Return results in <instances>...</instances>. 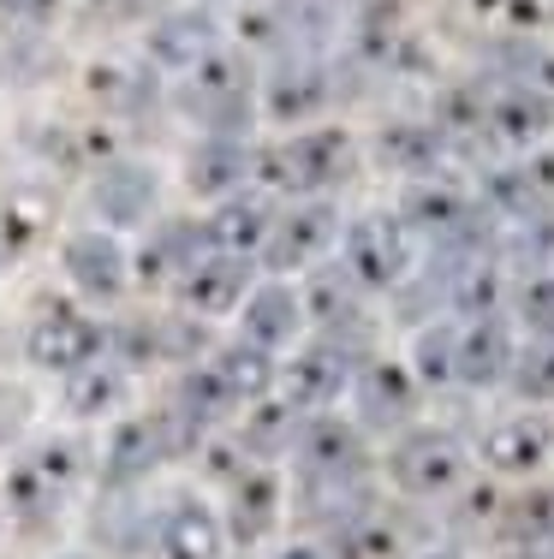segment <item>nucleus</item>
I'll list each match as a JSON object with an SVG mask.
<instances>
[{
  "mask_svg": "<svg viewBox=\"0 0 554 559\" xmlns=\"http://www.w3.org/2000/svg\"><path fill=\"white\" fill-rule=\"evenodd\" d=\"M352 173V138L346 131H298V138L250 150V191H269V203H310L328 197Z\"/></svg>",
  "mask_w": 554,
  "mask_h": 559,
  "instance_id": "nucleus-1",
  "label": "nucleus"
},
{
  "mask_svg": "<svg viewBox=\"0 0 554 559\" xmlns=\"http://www.w3.org/2000/svg\"><path fill=\"white\" fill-rule=\"evenodd\" d=\"M179 114L191 119L203 138H245L250 126V66L227 43L203 66L179 78Z\"/></svg>",
  "mask_w": 554,
  "mask_h": 559,
  "instance_id": "nucleus-2",
  "label": "nucleus"
},
{
  "mask_svg": "<svg viewBox=\"0 0 554 559\" xmlns=\"http://www.w3.org/2000/svg\"><path fill=\"white\" fill-rule=\"evenodd\" d=\"M412 257H417V238L405 233V221L388 215V209L346 221V233H340V269L352 274L358 292H393L412 274Z\"/></svg>",
  "mask_w": 554,
  "mask_h": 559,
  "instance_id": "nucleus-3",
  "label": "nucleus"
},
{
  "mask_svg": "<svg viewBox=\"0 0 554 559\" xmlns=\"http://www.w3.org/2000/svg\"><path fill=\"white\" fill-rule=\"evenodd\" d=\"M465 471H471V452H465L459 435H447V429H405L400 441H393V452H388L393 488L412 495V500L453 495V488L465 483Z\"/></svg>",
  "mask_w": 554,
  "mask_h": 559,
  "instance_id": "nucleus-4",
  "label": "nucleus"
},
{
  "mask_svg": "<svg viewBox=\"0 0 554 559\" xmlns=\"http://www.w3.org/2000/svg\"><path fill=\"white\" fill-rule=\"evenodd\" d=\"M340 233H346V221H340L334 203H322V197L293 203V209H281V215H274L269 245H262V262L274 269V280H286V274H298V269H316V262L340 245Z\"/></svg>",
  "mask_w": 554,
  "mask_h": 559,
  "instance_id": "nucleus-5",
  "label": "nucleus"
},
{
  "mask_svg": "<svg viewBox=\"0 0 554 559\" xmlns=\"http://www.w3.org/2000/svg\"><path fill=\"white\" fill-rule=\"evenodd\" d=\"M24 352H31V364H36V369H55V376H78V369L102 364V352H108V334H102V328L90 322L84 310H72V304H43V310L31 316Z\"/></svg>",
  "mask_w": 554,
  "mask_h": 559,
  "instance_id": "nucleus-6",
  "label": "nucleus"
},
{
  "mask_svg": "<svg viewBox=\"0 0 554 559\" xmlns=\"http://www.w3.org/2000/svg\"><path fill=\"white\" fill-rule=\"evenodd\" d=\"M60 269L78 286V298H90V304H120L131 292V250L108 226H78L60 245Z\"/></svg>",
  "mask_w": 554,
  "mask_h": 559,
  "instance_id": "nucleus-7",
  "label": "nucleus"
},
{
  "mask_svg": "<svg viewBox=\"0 0 554 559\" xmlns=\"http://www.w3.org/2000/svg\"><path fill=\"white\" fill-rule=\"evenodd\" d=\"M179 452H185L179 417L174 411H150V417H131V423L114 429L108 452H102V476L126 488V483H138V476L162 471L167 459H179Z\"/></svg>",
  "mask_w": 554,
  "mask_h": 559,
  "instance_id": "nucleus-8",
  "label": "nucleus"
},
{
  "mask_svg": "<svg viewBox=\"0 0 554 559\" xmlns=\"http://www.w3.org/2000/svg\"><path fill=\"white\" fill-rule=\"evenodd\" d=\"M155 203H162V173L150 162H114L90 179V209L108 233H143L155 221Z\"/></svg>",
  "mask_w": 554,
  "mask_h": 559,
  "instance_id": "nucleus-9",
  "label": "nucleus"
},
{
  "mask_svg": "<svg viewBox=\"0 0 554 559\" xmlns=\"http://www.w3.org/2000/svg\"><path fill=\"white\" fill-rule=\"evenodd\" d=\"M227 548V530L221 512L197 495H179L174 506L150 518V536H143V559H221Z\"/></svg>",
  "mask_w": 554,
  "mask_h": 559,
  "instance_id": "nucleus-10",
  "label": "nucleus"
},
{
  "mask_svg": "<svg viewBox=\"0 0 554 559\" xmlns=\"http://www.w3.org/2000/svg\"><path fill=\"white\" fill-rule=\"evenodd\" d=\"M352 357H346V345L340 340H316V345H298L293 357L281 364V399L293 411H328L334 399H346L352 393Z\"/></svg>",
  "mask_w": 554,
  "mask_h": 559,
  "instance_id": "nucleus-11",
  "label": "nucleus"
},
{
  "mask_svg": "<svg viewBox=\"0 0 554 559\" xmlns=\"http://www.w3.org/2000/svg\"><path fill=\"white\" fill-rule=\"evenodd\" d=\"M478 459L490 464L495 476L524 483V476H537L554 459V417L549 411H512V417L490 423L483 441H478Z\"/></svg>",
  "mask_w": 554,
  "mask_h": 559,
  "instance_id": "nucleus-12",
  "label": "nucleus"
},
{
  "mask_svg": "<svg viewBox=\"0 0 554 559\" xmlns=\"http://www.w3.org/2000/svg\"><path fill=\"white\" fill-rule=\"evenodd\" d=\"M78 476H84L78 441H43L36 452H24V459L12 464L7 495H12V506H24V512H55V506L78 488Z\"/></svg>",
  "mask_w": 554,
  "mask_h": 559,
  "instance_id": "nucleus-13",
  "label": "nucleus"
},
{
  "mask_svg": "<svg viewBox=\"0 0 554 559\" xmlns=\"http://www.w3.org/2000/svg\"><path fill=\"white\" fill-rule=\"evenodd\" d=\"M305 298H298L293 280H269V286H250V298L239 304V340L262 345L269 357L293 352L305 334Z\"/></svg>",
  "mask_w": 554,
  "mask_h": 559,
  "instance_id": "nucleus-14",
  "label": "nucleus"
},
{
  "mask_svg": "<svg viewBox=\"0 0 554 559\" xmlns=\"http://www.w3.org/2000/svg\"><path fill=\"white\" fill-rule=\"evenodd\" d=\"M209 257L203 221H162L155 233L138 238V257H131V286H179L197 262Z\"/></svg>",
  "mask_w": 554,
  "mask_h": 559,
  "instance_id": "nucleus-15",
  "label": "nucleus"
},
{
  "mask_svg": "<svg viewBox=\"0 0 554 559\" xmlns=\"http://www.w3.org/2000/svg\"><path fill=\"white\" fill-rule=\"evenodd\" d=\"M179 310H191L197 322H221V316H239V304L250 298V262L245 257H221L209 250L191 274L179 280Z\"/></svg>",
  "mask_w": 554,
  "mask_h": 559,
  "instance_id": "nucleus-16",
  "label": "nucleus"
},
{
  "mask_svg": "<svg viewBox=\"0 0 554 559\" xmlns=\"http://www.w3.org/2000/svg\"><path fill=\"white\" fill-rule=\"evenodd\" d=\"M298 447V464H305V476L316 483H346V476L364 471V429L358 423H340V417H310L305 429L293 435Z\"/></svg>",
  "mask_w": 554,
  "mask_h": 559,
  "instance_id": "nucleus-17",
  "label": "nucleus"
},
{
  "mask_svg": "<svg viewBox=\"0 0 554 559\" xmlns=\"http://www.w3.org/2000/svg\"><path fill=\"white\" fill-rule=\"evenodd\" d=\"M512 334H507V322L500 316H478L471 328H459V340H453V381L459 388H500L507 381V369H512Z\"/></svg>",
  "mask_w": 554,
  "mask_h": 559,
  "instance_id": "nucleus-18",
  "label": "nucleus"
},
{
  "mask_svg": "<svg viewBox=\"0 0 554 559\" xmlns=\"http://www.w3.org/2000/svg\"><path fill=\"white\" fill-rule=\"evenodd\" d=\"M185 185H191L203 203L250 191V143L245 138H197L185 150Z\"/></svg>",
  "mask_w": 554,
  "mask_h": 559,
  "instance_id": "nucleus-19",
  "label": "nucleus"
},
{
  "mask_svg": "<svg viewBox=\"0 0 554 559\" xmlns=\"http://www.w3.org/2000/svg\"><path fill=\"white\" fill-rule=\"evenodd\" d=\"M352 399H358V429H405L417 411V381L400 364H369L352 376Z\"/></svg>",
  "mask_w": 554,
  "mask_h": 559,
  "instance_id": "nucleus-20",
  "label": "nucleus"
},
{
  "mask_svg": "<svg viewBox=\"0 0 554 559\" xmlns=\"http://www.w3.org/2000/svg\"><path fill=\"white\" fill-rule=\"evenodd\" d=\"M269 226H274V203L269 197H221L215 209H209V221H203V238H209V250H221V257H262V245H269Z\"/></svg>",
  "mask_w": 554,
  "mask_h": 559,
  "instance_id": "nucleus-21",
  "label": "nucleus"
},
{
  "mask_svg": "<svg viewBox=\"0 0 554 559\" xmlns=\"http://www.w3.org/2000/svg\"><path fill=\"white\" fill-rule=\"evenodd\" d=\"M143 48H150V60L162 66V72L185 78L191 66H203L221 48V24L209 19V12H197V7L191 12H167V19L150 31V43H143Z\"/></svg>",
  "mask_w": 554,
  "mask_h": 559,
  "instance_id": "nucleus-22",
  "label": "nucleus"
},
{
  "mask_svg": "<svg viewBox=\"0 0 554 559\" xmlns=\"http://www.w3.org/2000/svg\"><path fill=\"white\" fill-rule=\"evenodd\" d=\"M281 518V476L274 471H239L227 488V512H221V530H233L239 542H262Z\"/></svg>",
  "mask_w": 554,
  "mask_h": 559,
  "instance_id": "nucleus-23",
  "label": "nucleus"
},
{
  "mask_svg": "<svg viewBox=\"0 0 554 559\" xmlns=\"http://www.w3.org/2000/svg\"><path fill=\"white\" fill-rule=\"evenodd\" d=\"M209 376L233 393V405H262V399H274L281 357H269L262 345H250V340H233V345H221V352H215Z\"/></svg>",
  "mask_w": 554,
  "mask_h": 559,
  "instance_id": "nucleus-24",
  "label": "nucleus"
},
{
  "mask_svg": "<svg viewBox=\"0 0 554 559\" xmlns=\"http://www.w3.org/2000/svg\"><path fill=\"white\" fill-rule=\"evenodd\" d=\"M322 96H328L322 66L286 60L281 72H274V84H269V114H274V119H305V114L322 108Z\"/></svg>",
  "mask_w": 554,
  "mask_h": 559,
  "instance_id": "nucleus-25",
  "label": "nucleus"
},
{
  "mask_svg": "<svg viewBox=\"0 0 554 559\" xmlns=\"http://www.w3.org/2000/svg\"><path fill=\"white\" fill-rule=\"evenodd\" d=\"M507 388L519 399H531V405H554V340H531L512 352Z\"/></svg>",
  "mask_w": 554,
  "mask_h": 559,
  "instance_id": "nucleus-26",
  "label": "nucleus"
},
{
  "mask_svg": "<svg viewBox=\"0 0 554 559\" xmlns=\"http://www.w3.org/2000/svg\"><path fill=\"white\" fill-rule=\"evenodd\" d=\"M126 399V376L108 364H90L72 376V393H66V405H72V417H102V411H114Z\"/></svg>",
  "mask_w": 554,
  "mask_h": 559,
  "instance_id": "nucleus-27",
  "label": "nucleus"
},
{
  "mask_svg": "<svg viewBox=\"0 0 554 559\" xmlns=\"http://www.w3.org/2000/svg\"><path fill=\"white\" fill-rule=\"evenodd\" d=\"M453 328H424V334H417V345H412V381L417 388H447V381H453Z\"/></svg>",
  "mask_w": 554,
  "mask_h": 559,
  "instance_id": "nucleus-28",
  "label": "nucleus"
},
{
  "mask_svg": "<svg viewBox=\"0 0 554 559\" xmlns=\"http://www.w3.org/2000/svg\"><path fill=\"white\" fill-rule=\"evenodd\" d=\"M519 322H524V334L531 340H554V274H531L519 286Z\"/></svg>",
  "mask_w": 554,
  "mask_h": 559,
  "instance_id": "nucleus-29",
  "label": "nucleus"
},
{
  "mask_svg": "<svg viewBox=\"0 0 554 559\" xmlns=\"http://www.w3.org/2000/svg\"><path fill=\"white\" fill-rule=\"evenodd\" d=\"M60 7H66V0H0V19H12V24H24V31H36V24H48Z\"/></svg>",
  "mask_w": 554,
  "mask_h": 559,
  "instance_id": "nucleus-30",
  "label": "nucleus"
},
{
  "mask_svg": "<svg viewBox=\"0 0 554 559\" xmlns=\"http://www.w3.org/2000/svg\"><path fill=\"white\" fill-rule=\"evenodd\" d=\"M281 559H328V554H322V548H310V542H298V548H286Z\"/></svg>",
  "mask_w": 554,
  "mask_h": 559,
  "instance_id": "nucleus-31",
  "label": "nucleus"
},
{
  "mask_svg": "<svg viewBox=\"0 0 554 559\" xmlns=\"http://www.w3.org/2000/svg\"><path fill=\"white\" fill-rule=\"evenodd\" d=\"M424 559H459V554H453V548H429Z\"/></svg>",
  "mask_w": 554,
  "mask_h": 559,
  "instance_id": "nucleus-32",
  "label": "nucleus"
}]
</instances>
